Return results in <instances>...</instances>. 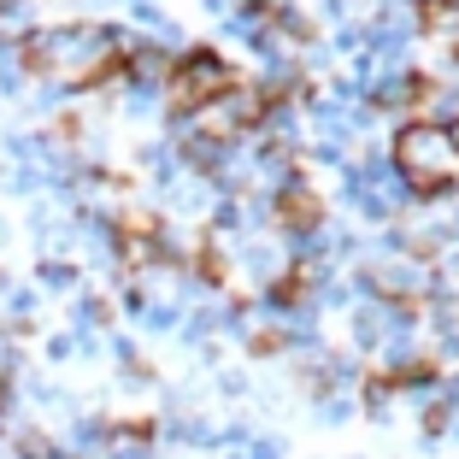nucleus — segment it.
Returning a JSON list of instances; mask_svg holds the SVG:
<instances>
[{"mask_svg": "<svg viewBox=\"0 0 459 459\" xmlns=\"http://www.w3.org/2000/svg\"><path fill=\"white\" fill-rule=\"evenodd\" d=\"M442 130H447V148H454V160H459V118H454V124H442Z\"/></svg>", "mask_w": 459, "mask_h": 459, "instance_id": "8", "label": "nucleus"}, {"mask_svg": "<svg viewBox=\"0 0 459 459\" xmlns=\"http://www.w3.org/2000/svg\"><path fill=\"white\" fill-rule=\"evenodd\" d=\"M41 283H54V289H65V283H71V271H65V265H41Z\"/></svg>", "mask_w": 459, "mask_h": 459, "instance_id": "7", "label": "nucleus"}, {"mask_svg": "<svg viewBox=\"0 0 459 459\" xmlns=\"http://www.w3.org/2000/svg\"><path fill=\"white\" fill-rule=\"evenodd\" d=\"M259 118H265V100L247 95V89H230V95H218L212 107L195 112L189 124H195V135H201V142H212V148H218V142H236V135H247Z\"/></svg>", "mask_w": 459, "mask_h": 459, "instance_id": "4", "label": "nucleus"}, {"mask_svg": "<svg viewBox=\"0 0 459 459\" xmlns=\"http://www.w3.org/2000/svg\"><path fill=\"white\" fill-rule=\"evenodd\" d=\"M236 89V71L224 65L218 54H183V59H171V71H165V100H171L177 112H201V107H212L218 95H230Z\"/></svg>", "mask_w": 459, "mask_h": 459, "instance_id": "3", "label": "nucleus"}, {"mask_svg": "<svg viewBox=\"0 0 459 459\" xmlns=\"http://www.w3.org/2000/svg\"><path fill=\"white\" fill-rule=\"evenodd\" d=\"M394 171L406 177L412 195H447L459 183V160L447 148V130L442 124H401L394 135Z\"/></svg>", "mask_w": 459, "mask_h": 459, "instance_id": "2", "label": "nucleus"}, {"mask_svg": "<svg viewBox=\"0 0 459 459\" xmlns=\"http://www.w3.org/2000/svg\"><path fill=\"white\" fill-rule=\"evenodd\" d=\"M277 218H283L289 230H312L318 218H325V201H318L312 189H300V183H289V189L277 195Z\"/></svg>", "mask_w": 459, "mask_h": 459, "instance_id": "5", "label": "nucleus"}, {"mask_svg": "<svg viewBox=\"0 0 459 459\" xmlns=\"http://www.w3.org/2000/svg\"><path fill=\"white\" fill-rule=\"evenodd\" d=\"M419 18L436 41H447V54H459V0H424Z\"/></svg>", "mask_w": 459, "mask_h": 459, "instance_id": "6", "label": "nucleus"}, {"mask_svg": "<svg viewBox=\"0 0 459 459\" xmlns=\"http://www.w3.org/2000/svg\"><path fill=\"white\" fill-rule=\"evenodd\" d=\"M124 59H130V41L107 24H48L18 41V65L41 71L59 89H95V82L118 77Z\"/></svg>", "mask_w": 459, "mask_h": 459, "instance_id": "1", "label": "nucleus"}]
</instances>
